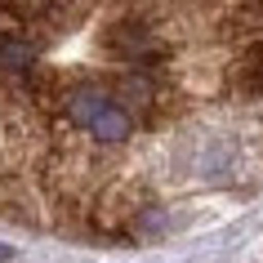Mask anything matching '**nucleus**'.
Wrapping results in <instances>:
<instances>
[{"mask_svg":"<svg viewBox=\"0 0 263 263\" xmlns=\"http://www.w3.org/2000/svg\"><path fill=\"white\" fill-rule=\"evenodd\" d=\"M9 254H14V250H9V246H0V263H5V259H9Z\"/></svg>","mask_w":263,"mask_h":263,"instance_id":"1","label":"nucleus"}]
</instances>
